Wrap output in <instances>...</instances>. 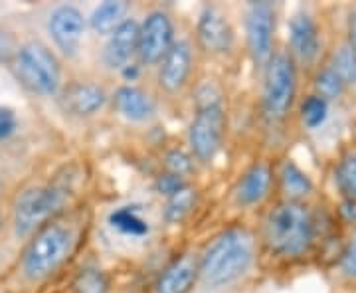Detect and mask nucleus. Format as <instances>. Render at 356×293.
Returning <instances> with one entry per match:
<instances>
[{"label": "nucleus", "instance_id": "obj_30", "mask_svg": "<svg viewBox=\"0 0 356 293\" xmlns=\"http://www.w3.org/2000/svg\"><path fill=\"white\" fill-rule=\"evenodd\" d=\"M341 269L348 278L356 280V232L353 234V238L348 240L346 248H344L343 258H341Z\"/></svg>", "mask_w": 356, "mask_h": 293}, {"label": "nucleus", "instance_id": "obj_10", "mask_svg": "<svg viewBox=\"0 0 356 293\" xmlns=\"http://www.w3.org/2000/svg\"><path fill=\"white\" fill-rule=\"evenodd\" d=\"M50 34L58 48L64 52L65 56H74L81 44L83 30H86V20L83 14L77 10L76 6H58L50 16Z\"/></svg>", "mask_w": 356, "mask_h": 293}, {"label": "nucleus", "instance_id": "obj_2", "mask_svg": "<svg viewBox=\"0 0 356 293\" xmlns=\"http://www.w3.org/2000/svg\"><path fill=\"white\" fill-rule=\"evenodd\" d=\"M254 242L245 230H228L208 246L200 262V274L210 285H228L252 266Z\"/></svg>", "mask_w": 356, "mask_h": 293}, {"label": "nucleus", "instance_id": "obj_19", "mask_svg": "<svg viewBox=\"0 0 356 293\" xmlns=\"http://www.w3.org/2000/svg\"><path fill=\"white\" fill-rule=\"evenodd\" d=\"M127 13V2H121V0H107L99 4L93 14H91V28L97 32V34H113L115 28L121 24Z\"/></svg>", "mask_w": 356, "mask_h": 293}, {"label": "nucleus", "instance_id": "obj_31", "mask_svg": "<svg viewBox=\"0 0 356 293\" xmlns=\"http://www.w3.org/2000/svg\"><path fill=\"white\" fill-rule=\"evenodd\" d=\"M16 56V40L10 32L0 28V65L13 62Z\"/></svg>", "mask_w": 356, "mask_h": 293}, {"label": "nucleus", "instance_id": "obj_18", "mask_svg": "<svg viewBox=\"0 0 356 293\" xmlns=\"http://www.w3.org/2000/svg\"><path fill=\"white\" fill-rule=\"evenodd\" d=\"M271 187V171L267 165H254L240 180L236 189V198L243 206L261 203Z\"/></svg>", "mask_w": 356, "mask_h": 293}, {"label": "nucleus", "instance_id": "obj_24", "mask_svg": "<svg viewBox=\"0 0 356 293\" xmlns=\"http://www.w3.org/2000/svg\"><path fill=\"white\" fill-rule=\"evenodd\" d=\"M327 117H329V102L317 93L309 95L305 102L301 103V119H303L305 127H321L327 121Z\"/></svg>", "mask_w": 356, "mask_h": 293}, {"label": "nucleus", "instance_id": "obj_13", "mask_svg": "<svg viewBox=\"0 0 356 293\" xmlns=\"http://www.w3.org/2000/svg\"><path fill=\"white\" fill-rule=\"evenodd\" d=\"M198 42L208 54H224L232 48L234 34L228 20L216 8H206L198 20Z\"/></svg>", "mask_w": 356, "mask_h": 293}, {"label": "nucleus", "instance_id": "obj_26", "mask_svg": "<svg viewBox=\"0 0 356 293\" xmlns=\"http://www.w3.org/2000/svg\"><path fill=\"white\" fill-rule=\"evenodd\" d=\"M109 283L103 271L95 268L81 269L79 276L74 281V292L76 293H107Z\"/></svg>", "mask_w": 356, "mask_h": 293}, {"label": "nucleus", "instance_id": "obj_9", "mask_svg": "<svg viewBox=\"0 0 356 293\" xmlns=\"http://www.w3.org/2000/svg\"><path fill=\"white\" fill-rule=\"evenodd\" d=\"M275 14L267 2L252 4L248 13V48L255 65L266 68L273 58Z\"/></svg>", "mask_w": 356, "mask_h": 293}, {"label": "nucleus", "instance_id": "obj_3", "mask_svg": "<svg viewBox=\"0 0 356 293\" xmlns=\"http://www.w3.org/2000/svg\"><path fill=\"white\" fill-rule=\"evenodd\" d=\"M226 115L220 103V93L210 86L198 91V111L188 131V141L196 159L210 163L222 147Z\"/></svg>", "mask_w": 356, "mask_h": 293}, {"label": "nucleus", "instance_id": "obj_11", "mask_svg": "<svg viewBox=\"0 0 356 293\" xmlns=\"http://www.w3.org/2000/svg\"><path fill=\"white\" fill-rule=\"evenodd\" d=\"M289 48L291 58L301 64H313L321 52V34L313 16L305 13L295 14L289 22Z\"/></svg>", "mask_w": 356, "mask_h": 293}, {"label": "nucleus", "instance_id": "obj_27", "mask_svg": "<svg viewBox=\"0 0 356 293\" xmlns=\"http://www.w3.org/2000/svg\"><path fill=\"white\" fill-rule=\"evenodd\" d=\"M194 200H196V194L192 189H184L178 194H175L170 200H168V206H166L165 216L168 222H180L182 218L186 216L191 212V208L194 206Z\"/></svg>", "mask_w": 356, "mask_h": 293}, {"label": "nucleus", "instance_id": "obj_16", "mask_svg": "<svg viewBox=\"0 0 356 293\" xmlns=\"http://www.w3.org/2000/svg\"><path fill=\"white\" fill-rule=\"evenodd\" d=\"M200 274V266L192 255H182L163 271L156 281V293H188Z\"/></svg>", "mask_w": 356, "mask_h": 293}, {"label": "nucleus", "instance_id": "obj_6", "mask_svg": "<svg viewBox=\"0 0 356 293\" xmlns=\"http://www.w3.org/2000/svg\"><path fill=\"white\" fill-rule=\"evenodd\" d=\"M297 93V68L289 54H275L266 65L264 109L271 121H280L291 111Z\"/></svg>", "mask_w": 356, "mask_h": 293}, {"label": "nucleus", "instance_id": "obj_29", "mask_svg": "<svg viewBox=\"0 0 356 293\" xmlns=\"http://www.w3.org/2000/svg\"><path fill=\"white\" fill-rule=\"evenodd\" d=\"M186 189V182L182 177H178V175H172V173H166V175H161L159 179H156V191L161 192V194H165L168 198H172L175 194H178L180 191H184Z\"/></svg>", "mask_w": 356, "mask_h": 293}, {"label": "nucleus", "instance_id": "obj_17", "mask_svg": "<svg viewBox=\"0 0 356 293\" xmlns=\"http://www.w3.org/2000/svg\"><path fill=\"white\" fill-rule=\"evenodd\" d=\"M113 105L117 113H121L129 121H147L154 115V102L139 88L123 86L115 91Z\"/></svg>", "mask_w": 356, "mask_h": 293}, {"label": "nucleus", "instance_id": "obj_35", "mask_svg": "<svg viewBox=\"0 0 356 293\" xmlns=\"http://www.w3.org/2000/svg\"><path fill=\"white\" fill-rule=\"evenodd\" d=\"M123 76L127 77V79H135V77L139 76V65H135V64H127L125 68H123Z\"/></svg>", "mask_w": 356, "mask_h": 293}, {"label": "nucleus", "instance_id": "obj_28", "mask_svg": "<svg viewBox=\"0 0 356 293\" xmlns=\"http://www.w3.org/2000/svg\"><path fill=\"white\" fill-rule=\"evenodd\" d=\"M166 168L168 173L178 175V177H184L192 171V159L184 151H170L166 155Z\"/></svg>", "mask_w": 356, "mask_h": 293}, {"label": "nucleus", "instance_id": "obj_1", "mask_svg": "<svg viewBox=\"0 0 356 293\" xmlns=\"http://www.w3.org/2000/svg\"><path fill=\"white\" fill-rule=\"evenodd\" d=\"M266 240L275 254L297 258L309 252L315 242V218L303 203L287 200L269 212Z\"/></svg>", "mask_w": 356, "mask_h": 293}, {"label": "nucleus", "instance_id": "obj_23", "mask_svg": "<svg viewBox=\"0 0 356 293\" xmlns=\"http://www.w3.org/2000/svg\"><path fill=\"white\" fill-rule=\"evenodd\" d=\"M334 180L344 198L356 200V153L344 155L334 171Z\"/></svg>", "mask_w": 356, "mask_h": 293}, {"label": "nucleus", "instance_id": "obj_5", "mask_svg": "<svg viewBox=\"0 0 356 293\" xmlns=\"http://www.w3.org/2000/svg\"><path fill=\"white\" fill-rule=\"evenodd\" d=\"M72 252V234L58 224H50L36 234L26 248L22 269L30 280H42L54 274Z\"/></svg>", "mask_w": 356, "mask_h": 293}, {"label": "nucleus", "instance_id": "obj_33", "mask_svg": "<svg viewBox=\"0 0 356 293\" xmlns=\"http://www.w3.org/2000/svg\"><path fill=\"white\" fill-rule=\"evenodd\" d=\"M348 44L356 50V6L350 13V20H348Z\"/></svg>", "mask_w": 356, "mask_h": 293}, {"label": "nucleus", "instance_id": "obj_34", "mask_svg": "<svg viewBox=\"0 0 356 293\" xmlns=\"http://www.w3.org/2000/svg\"><path fill=\"white\" fill-rule=\"evenodd\" d=\"M341 210H343V214L346 216V220H353V222H356V200L346 198Z\"/></svg>", "mask_w": 356, "mask_h": 293}, {"label": "nucleus", "instance_id": "obj_8", "mask_svg": "<svg viewBox=\"0 0 356 293\" xmlns=\"http://www.w3.org/2000/svg\"><path fill=\"white\" fill-rule=\"evenodd\" d=\"M175 44V26L165 13H151L140 26L139 54L140 62L147 65L161 64Z\"/></svg>", "mask_w": 356, "mask_h": 293}, {"label": "nucleus", "instance_id": "obj_4", "mask_svg": "<svg viewBox=\"0 0 356 293\" xmlns=\"http://www.w3.org/2000/svg\"><path fill=\"white\" fill-rule=\"evenodd\" d=\"M18 81L34 93L54 95L60 88V64L56 56L40 42H28L16 50L13 60Z\"/></svg>", "mask_w": 356, "mask_h": 293}, {"label": "nucleus", "instance_id": "obj_21", "mask_svg": "<svg viewBox=\"0 0 356 293\" xmlns=\"http://www.w3.org/2000/svg\"><path fill=\"white\" fill-rule=\"evenodd\" d=\"M109 224L121 234L127 236H145L149 232V224L140 218L137 206H121L109 216Z\"/></svg>", "mask_w": 356, "mask_h": 293}, {"label": "nucleus", "instance_id": "obj_20", "mask_svg": "<svg viewBox=\"0 0 356 293\" xmlns=\"http://www.w3.org/2000/svg\"><path fill=\"white\" fill-rule=\"evenodd\" d=\"M281 184L283 192L289 196V200L301 203V198H305L307 194L313 192V182L307 177L305 173L295 165V163H285L281 171Z\"/></svg>", "mask_w": 356, "mask_h": 293}, {"label": "nucleus", "instance_id": "obj_15", "mask_svg": "<svg viewBox=\"0 0 356 293\" xmlns=\"http://www.w3.org/2000/svg\"><path fill=\"white\" fill-rule=\"evenodd\" d=\"M107 102V95L99 86L95 84H83L76 81L67 86L62 93V105L67 113L77 115V117H89L97 113Z\"/></svg>", "mask_w": 356, "mask_h": 293}, {"label": "nucleus", "instance_id": "obj_32", "mask_svg": "<svg viewBox=\"0 0 356 293\" xmlns=\"http://www.w3.org/2000/svg\"><path fill=\"white\" fill-rule=\"evenodd\" d=\"M16 131V115L8 107H0V141L8 139Z\"/></svg>", "mask_w": 356, "mask_h": 293}, {"label": "nucleus", "instance_id": "obj_7", "mask_svg": "<svg viewBox=\"0 0 356 293\" xmlns=\"http://www.w3.org/2000/svg\"><path fill=\"white\" fill-rule=\"evenodd\" d=\"M67 187L51 184L46 189H30L18 196L14 206V224L18 236H28L51 214H56L65 203Z\"/></svg>", "mask_w": 356, "mask_h": 293}, {"label": "nucleus", "instance_id": "obj_22", "mask_svg": "<svg viewBox=\"0 0 356 293\" xmlns=\"http://www.w3.org/2000/svg\"><path fill=\"white\" fill-rule=\"evenodd\" d=\"M331 68L334 70V74L343 79L346 88L356 86V50L348 42H344L334 50Z\"/></svg>", "mask_w": 356, "mask_h": 293}, {"label": "nucleus", "instance_id": "obj_12", "mask_svg": "<svg viewBox=\"0 0 356 293\" xmlns=\"http://www.w3.org/2000/svg\"><path fill=\"white\" fill-rule=\"evenodd\" d=\"M192 70V48L186 40H178L161 62L159 84L168 93L182 90Z\"/></svg>", "mask_w": 356, "mask_h": 293}, {"label": "nucleus", "instance_id": "obj_25", "mask_svg": "<svg viewBox=\"0 0 356 293\" xmlns=\"http://www.w3.org/2000/svg\"><path fill=\"white\" fill-rule=\"evenodd\" d=\"M315 88H317V95L325 97L327 102L339 100L344 93V90H346L343 79L334 74V70H332L331 65H327V68H323L318 72L317 77H315Z\"/></svg>", "mask_w": 356, "mask_h": 293}, {"label": "nucleus", "instance_id": "obj_14", "mask_svg": "<svg viewBox=\"0 0 356 293\" xmlns=\"http://www.w3.org/2000/svg\"><path fill=\"white\" fill-rule=\"evenodd\" d=\"M140 26L133 18H125L115 28L105 46V64L109 68H125L131 56L139 50Z\"/></svg>", "mask_w": 356, "mask_h": 293}]
</instances>
